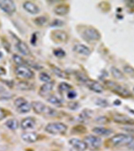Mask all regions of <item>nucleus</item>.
Instances as JSON below:
<instances>
[{
    "label": "nucleus",
    "mask_w": 134,
    "mask_h": 151,
    "mask_svg": "<svg viewBox=\"0 0 134 151\" xmlns=\"http://www.w3.org/2000/svg\"><path fill=\"white\" fill-rule=\"evenodd\" d=\"M52 72L54 73L57 77L62 78V79H67V75L66 74L64 71H63L57 67H52Z\"/></svg>",
    "instance_id": "5701e85b"
},
{
    "label": "nucleus",
    "mask_w": 134,
    "mask_h": 151,
    "mask_svg": "<svg viewBox=\"0 0 134 151\" xmlns=\"http://www.w3.org/2000/svg\"><path fill=\"white\" fill-rule=\"evenodd\" d=\"M54 82L50 81L48 83H45L44 84L42 85L40 87V91H39V94L42 97H46L50 93V92L52 91L54 87Z\"/></svg>",
    "instance_id": "ddd939ff"
},
{
    "label": "nucleus",
    "mask_w": 134,
    "mask_h": 151,
    "mask_svg": "<svg viewBox=\"0 0 134 151\" xmlns=\"http://www.w3.org/2000/svg\"><path fill=\"white\" fill-rule=\"evenodd\" d=\"M71 85H69L67 83H64L62 82L58 86V89H59V91L61 92H64V91H70V89H71Z\"/></svg>",
    "instance_id": "cd10ccee"
},
{
    "label": "nucleus",
    "mask_w": 134,
    "mask_h": 151,
    "mask_svg": "<svg viewBox=\"0 0 134 151\" xmlns=\"http://www.w3.org/2000/svg\"><path fill=\"white\" fill-rule=\"evenodd\" d=\"M47 22V18L45 16H39L34 19V22L38 26H42Z\"/></svg>",
    "instance_id": "c85d7f7f"
},
{
    "label": "nucleus",
    "mask_w": 134,
    "mask_h": 151,
    "mask_svg": "<svg viewBox=\"0 0 134 151\" xmlns=\"http://www.w3.org/2000/svg\"><path fill=\"white\" fill-rule=\"evenodd\" d=\"M96 104L98 105V106H101V107H107V106H108V103H107V101L103 99H97V100L96 101Z\"/></svg>",
    "instance_id": "72a5a7b5"
},
{
    "label": "nucleus",
    "mask_w": 134,
    "mask_h": 151,
    "mask_svg": "<svg viewBox=\"0 0 134 151\" xmlns=\"http://www.w3.org/2000/svg\"><path fill=\"white\" fill-rule=\"evenodd\" d=\"M124 70H125L126 73H130V74L134 73V69L130 66L124 67Z\"/></svg>",
    "instance_id": "e433bc0d"
},
{
    "label": "nucleus",
    "mask_w": 134,
    "mask_h": 151,
    "mask_svg": "<svg viewBox=\"0 0 134 151\" xmlns=\"http://www.w3.org/2000/svg\"><path fill=\"white\" fill-rule=\"evenodd\" d=\"M36 122L32 118H26L21 121V128L23 130H30L35 127Z\"/></svg>",
    "instance_id": "dca6fc26"
},
{
    "label": "nucleus",
    "mask_w": 134,
    "mask_h": 151,
    "mask_svg": "<svg viewBox=\"0 0 134 151\" xmlns=\"http://www.w3.org/2000/svg\"><path fill=\"white\" fill-rule=\"evenodd\" d=\"M74 50L79 54L85 56H89L91 52L89 47L84 45H81V44H78L75 45L74 47Z\"/></svg>",
    "instance_id": "f3484780"
},
{
    "label": "nucleus",
    "mask_w": 134,
    "mask_h": 151,
    "mask_svg": "<svg viewBox=\"0 0 134 151\" xmlns=\"http://www.w3.org/2000/svg\"><path fill=\"white\" fill-rule=\"evenodd\" d=\"M92 132L96 134L103 136H108L113 134V130L111 129H107L105 128L101 127H96L92 129Z\"/></svg>",
    "instance_id": "aec40b11"
},
{
    "label": "nucleus",
    "mask_w": 134,
    "mask_h": 151,
    "mask_svg": "<svg viewBox=\"0 0 134 151\" xmlns=\"http://www.w3.org/2000/svg\"><path fill=\"white\" fill-rule=\"evenodd\" d=\"M14 105L19 113L25 114L30 111L32 105L23 97H18L14 101Z\"/></svg>",
    "instance_id": "39448f33"
},
{
    "label": "nucleus",
    "mask_w": 134,
    "mask_h": 151,
    "mask_svg": "<svg viewBox=\"0 0 134 151\" xmlns=\"http://www.w3.org/2000/svg\"><path fill=\"white\" fill-rule=\"evenodd\" d=\"M6 126L11 130H15L18 128L19 123L16 119H9L6 122Z\"/></svg>",
    "instance_id": "4be33fe9"
},
{
    "label": "nucleus",
    "mask_w": 134,
    "mask_h": 151,
    "mask_svg": "<svg viewBox=\"0 0 134 151\" xmlns=\"http://www.w3.org/2000/svg\"><path fill=\"white\" fill-rule=\"evenodd\" d=\"M63 25H64V22L62 21L61 19H55L50 23V26L51 27H60Z\"/></svg>",
    "instance_id": "c756f323"
},
{
    "label": "nucleus",
    "mask_w": 134,
    "mask_h": 151,
    "mask_svg": "<svg viewBox=\"0 0 134 151\" xmlns=\"http://www.w3.org/2000/svg\"><path fill=\"white\" fill-rule=\"evenodd\" d=\"M123 129L126 132H130V133H134V125H128L123 127Z\"/></svg>",
    "instance_id": "c9c22d12"
},
{
    "label": "nucleus",
    "mask_w": 134,
    "mask_h": 151,
    "mask_svg": "<svg viewBox=\"0 0 134 151\" xmlns=\"http://www.w3.org/2000/svg\"><path fill=\"white\" fill-rule=\"evenodd\" d=\"M105 85H106L107 88L110 89L113 93L118 94V96L123 97L124 98L131 96V92L128 89L121 86V85L117 83L111 81H105Z\"/></svg>",
    "instance_id": "f257e3e1"
},
{
    "label": "nucleus",
    "mask_w": 134,
    "mask_h": 151,
    "mask_svg": "<svg viewBox=\"0 0 134 151\" xmlns=\"http://www.w3.org/2000/svg\"><path fill=\"white\" fill-rule=\"evenodd\" d=\"M15 73L18 77L23 79H32L34 75L32 70H31L30 68L26 67V65H20L17 67L15 69Z\"/></svg>",
    "instance_id": "0eeeda50"
},
{
    "label": "nucleus",
    "mask_w": 134,
    "mask_h": 151,
    "mask_svg": "<svg viewBox=\"0 0 134 151\" xmlns=\"http://www.w3.org/2000/svg\"><path fill=\"white\" fill-rule=\"evenodd\" d=\"M52 38L57 42H65L67 39V35L64 31L56 30L52 32Z\"/></svg>",
    "instance_id": "a211bd4d"
},
{
    "label": "nucleus",
    "mask_w": 134,
    "mask_h": 151,
    "mask_svg": "<svg viewBox=\"0 0 134 151\" xmlns=\"http://www.w3.org/2000/svg\"><path fill=\"white\" fill-rule=\"evenodd\" d=\"M6 74V70L4 69V68L0 67V75H4Z\"/></svg>",
    "instance_id": "ea45409f"
},
{
    "label": "nucleus",
    "mask_w": 134,
    "mask_h": 151,
    "mask_svg": "<svg viewBox=\"0 0 134 151\" xmlns=\"http://www.w3.org/2000/svg\"><path fill=\"white\" fill-rule=\"evenodd\" d=\"M82 37L87 41L99 40L101 35L99 31L95 28H87L82 32Z\"/></svg>",
    "instance_id": "423d86ee"
},
{
    "label": "nucleus",
    "mask_w": 134,
    "mask_h": 151,
    "mask_svg": "<svg viewBox=\"0 0 134 151\" xmlns=\"http://www.w3.org/2000/svg\"><path fill=\"white\" fill-rule=\"evenodd\" d=\"M21 138L24 141L28 143H33L37 141L38 136L36 132H24L21 134Z\"/></svg>",
    "instance_id": "2eb2a0df"
},
{
    "label": "nucleus",
    "mask_w": 134,
    "mask_h": 151,
    "mask_svg": "<svg viewBox=\"0 0 134 151\" xmlns=\"http://www.w3.org/2000/svg\"><path fill=\"white\" fill-rule=\"evenodd\" d=\"M77 93L75 91H69L67 93L68 98L70 99H75V97H77Z\"/></svg>",
    "instance_id": "f704fd0d"
},
{
    "label": "nucleus",
    "mask_w": 134,
    "mask_h": 151,
    "mask_svg": "<svg viewBox=\"0 0 134 151\" xmlns=\"http://www.w3.org/2000/svg\"><path fill=\"white\" fill-rule=\"evenodd\" d=\"M111 142L113 145L119 146V145H126L130 144L133 142V137L131 135L124 134H118L113 136L111 139Z\"/></svg>",
    "instance_id": "20e7f679"
},
{
    "label": "nucleus",
    "mask_w": 134,
    "mask_h": 151,
    "mask_svg": "<svg viewBox=\"0 0 134 151\" xmlns=\"http://www.w3.org/2000/svg\"><path fill=\"white\" fill-rule=\"evenodd\" d=\"M0 9L8 15H11L16 12V7L11 0H0Z\"/></svg>",
    "instance_id": "6e6552de"
},
{
    "label": "nucleus",
    "mask_w": 134,
    "mask_h": 151,
    "mask_svg": "<svg viewBox=\"0 0 134 151\" xmlns=\"http://www.w3.org/2000/svg\"><path fill=\"white\" fill-rule=\"evenodd\" d=\"M32 108L36 114H45L51 116L57 115V111L50 108L41 101H33L32 103Z\"/></svg>",
    "instance_id": "f03ea898"
},
{
    "label": "nucleus",
    "mask_w": 134,
    "mask_h": 151,
    "mask_svg": "<svg viewBox=\"0 0 134 151\" xmlns=\"http://www.w3.org/2000/svg\"><path fill=\"white\" fill-rule=\"evenodd\" d=\"M13 60L14 63H16V65H18V66H20V65H24L26 62L21 57L18 55H13Z\"/></svg>",
    "instance_id": "bb28decb"
},
{
    "label": "nucleus",
    "mask_w": 134,
    "mask_h": 151,
    "mask_svg": "<svg viewBox=\"0 0 134 151\" xmlns=\"http://www.w3.org/2000/svg\"><path fill=\"white\" fill-rule=\"evenodd\" d=\"M48 101L50 102V104H52L54 106H60L62 105V101H60V99L55 96H50L48 98Z\"/></svg>",
    "instance_id": "a878e982"
},
{
    "label": "nucleus",
    "mask_w": 134,
    "mask_h": 151,
    "mask_svg": "<svg viewBox=\"0 0 134 151\" xmlns=\"http://www.w3.org/2000/svg\"><path fill=\"white\" fill-rule=\"evenodd\" d=\"M69 144L76 151H85L88 146L85 141L78 138H72L69 140Z\"/></svg>",
    "instance_id": "9d476101"
},
{
    "label": "nucleus",
    "mask_w": 134,
    "mask_h": 151,
    "mask_svg": "<svg viewBox=\"0 0 134 151\" xmlns=\"http://www.w3.org/2000/svg\"><path fill=\"white\" fill-rule=\"evenodd\" d=\"M128 148L129 149H130L131 150H134V142H131L130 144H129Z\"/></svg>",
    "instance_id": "58836bf2"
},
{
    "label": "nucleus",
    "mask_w": 134,
    "mask_h": 151,
    "mask_svg": "<svg viewBox=\"0 0 134 151\" xmlns=\"http://www.w3.org/2000/svg\"><path fill=\"white\" fill-rule=\"evenodd\" d=\"M4 117H5L4 111L1 108H0V120H2L3 118H4Z\"/></svg>",
    "instance_id": "4c0bfd02"
},
{
    "label": "nucleus",
    "mask_w": 134,
    "mask_h": 151,
    "mask_svg": "<svg viewBox=\"0 0 134 151\" xmlns=\"http://www.w3.org/2000/svg\"><path fill=\"white\" fill-rule=\"evenodd\" d=\"M16 48L18 51H19L24 55L27 56L30 54V51L28 45L25 42H22V41H18V43L16 44Z\"/></svg>",
    "instance_id": "6ab92c4d"
},
{
    "label": "nucleus",
    "mask_w": 134,
    "mask_h": 151,
    "mask_svg": "<svg viewBox=\"0 0 134 151\" xmlns=\"http://www.w3.org/2000/svg\"><path fill=\"white\" fill-rule=\"evenodd\" d=\"M85 142L88 147L91 148H98L101 146V139L98 136L89 135L85 138Z\"/></svg>",
    "instance_id": "1a4fd4ad"
},
{
    "label": "nucleus",
    "mask_w": 134,
    "mask_h": 151,
    "mask_svg": "<svg viewBox=\"0 0 134 151\" xmlns=\"http://www.w3.org/2000/svg\"><path fill=\"white\" fill-rule=\"evenodd\" d=\"M53 52H54V55L56 57H59V58L64 57L66 55L64 51L62 49H61V48H57V49H55L53 51Z\"/></svg>",
    "instance_id": "2f4dec72"
},
{
    "label": "nucleus",
    "mask_w": 134,
    "mask_h": 151,
    "mask_svg": "<svg viewBox=\"0 0 134 151\" xmlns=\"http://www.w3.org/2000/svg\"><path fill=\"white\" fill-rule=\"evenodd\" d=\"M111 74L113 76V77L116 78V79H123V78L124 77L123 73L121 72L119 69H118L117 67H112L111 69Z\"/></svg>",
    "instance_id": "b1692460"
},
{
    "label": "nucleus",
    "mask_w": 134,
    "mask_h": 151,
    "mask_svg": "<svg viewBox=\"0 0 134 151\" xmlns=\"http://www.w3.org/2000/svg\"><path fill=\"white\" fill-rule=\"evenodd\" d=\"M67 130V126L60 122H54L48 124L45 128V131L50 134L58 135L63 134Z\"/></svg>",
    "instance_id": "7ed1b4c3"
},
{
    "label": "nucleus",
    "mask_w": 134,
    "mask_h": 151,
    "mask_svg": "<svg viewBox=\"0 0 134 151\" xmlns=\"http://www.w3.org/2000/svg\"><path fill=\"white\" fill-rule=\"evenodd\" d=\"M23 7L28 13L33 14V15L37 14L40 12V9H39L38 7L35 4L31 1H26L24 4Z\"/></svg>",
    "instance_id": "4468645a"
},
{
    "label": "nucleus",
    "mask_w": 134,
    "mask_h": 151,
    "mask_svg": "<svg viewBox=\"0 0 134 151\" xmlns=\"http://www.w3.org/2000/svg\"><path fill=\"white\" fill-rule=\"evenodd\" d=\"M87 85V86L91 90V91L95 92V93H101L103 91V87L102 85L95 81H91L88 79L85 83Z\"/></svg>",
    "instance_id": "f8f14e48"
},
{
    "label": "nucleus",
    "mask_w": 134,
    "mask_h": 151,
    "mask_svg": "<svg viewBox=\"0 0 134 151\" xmlns=\"http://www.w3.org/2000/svg\"><path fill=\"white\" fill-rule=\"evenodd\" d=\"M113 120L116 123L124 124V125L128 126V125H134V120L132 118H130L128 116L124 115H118L115 116L113 118Z\"/></svg>",
    "instance_id": "9b49d317"
},
{
    "label": "nucleus",
    "mask_w": 134,
    "mask_h": 151,
    "mask_svg": "<svg viewBox=\"0 0 134 151\" xmlns=\"http://www.w3.org/2000/svg\"><path fill=\"white\" fill-rule=\"evenodd\" d=\"M69 8L66 5H60L56 7L54 9V12L58 16H64L69 13Z\"/></svg>",
    "instance_id": "412c9836"
},
{
    "label": "nucleus",
    "mask_w": 134,
    "mask_h": 151,
    "mask_svg": "<svg viewBox=\"0 0 134 151\" xmlns=\"http://www.w3.org/2000/svg\"><path fill=\"white\" fill-rule=\"evenodd\" d=\"M18 88L21 90H30L32 89V85L30 83L27 81H21L18 83L17 85Z\"/></svg>",
    "instance_id": "393cba45"
},
{
    "label": "nucleus",
    "mask_w": 134,
    "mask_h": 151,
    "mask_svg": "<svg viewBox=\"0 0 134 151\" xmlns=\"http://www.w3.org/2000/svg\"><path fill=\"white\" fill-rule=\"evenodd\" d=\"M39 78H40L41 81L45 83L50 82L51 80L50 77L47 73H41L40 74V77H39Z\"/></svg>",
    "instance_id": "7c9ffc66"
},
{
    "label": "nucleus",
    "mask_w": 134,
    "mask_h": 151,
    "mask_svg": "<svg viewBox=\"0 0 134 151\" xmlns=\"http://www.w3.org/2000/svg\"><path fill=\"white\" fill-rule=\"evenodd\" d=\"M68 107L70 109H72V110H76L79 107V104L77 103V102H69V104H68Z\"/></svg>",
    "instance_id": "473e14b6"
}]
</instances>
